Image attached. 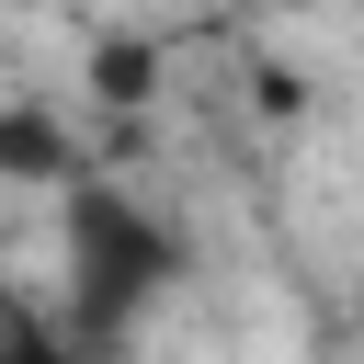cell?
Wrapping results in <instances>:
<instances>
[{
  "instance_id": "cell-1",
  "label": "cell",
  "mask_w": 364,
  "mask_h": 364,
  "mask_svg": "<svg viewBox=\"0 0 364 364\" xmlns=\"http://www.w3.org/2000/svg\"><path fill=\"white\" fill-rule=\"evenodd\" d=\"M171 273H182L171 228H159L125 182L80 171V182H68V353H80V364L114 353V341L171 296Z\"/></svg>"
},
{
  "instance_id": "cell-2",
  "label": "cell",
  "mask_w": 364,
  "mask_h": 364,
  "mask_svg": "<svg viewBox=\"0 0 364 364\" xmlns=\"http://www.w3.org/2000/svg\"><path fill=\"white\" fill-rule=\"evenodd\" d=\"M0 182H80V148H68V125L46 114V102H11L0 114Z\"/></svg>"
},
{
  "instance_id": "cell-3",
  "label": "cell",
  "mask_w": 364,
  "mask_h": 364,
  "mask_svg": "<svg viewBox=\"0 0 364 364\" xmlns=\"http://www.w3.org/2000/svg\"><path fill=\"white\" fill-rule=\"evenodd\" d=\"M0 364H80V353H68V330H57L23 284H0Z\"/></svg>"
},
{
  "instance_id": "cell-4",
  "label": "cell",
  "mask_w": 364,
  "mask_h": 364,
  "mask_svg": "<svg viewBox=\"0 0 364 364\" xmlns=\"http://www.w3.org/2000/svg\"><path fill=\"white\" fill-rule=\"evenodd\" d=\"M91 91H102V102H148V91H159V46H148V34H102V46H91Z\"/></svg>"
},
{
  "instance_id": "cell-5",
  "label": "cell",
  "mask_w": 364,
  "mask_h": 364,
  "mask_svg": "<svg viewBox=\"0 0 364 364\" xmlns=\"http://www.w3.org/2000/svg\"><path fill=\"white\" fill-rule=\"evenodd\" d=\"M353 341H364V296H353Z\"/></svg>"
}]
</instances>
